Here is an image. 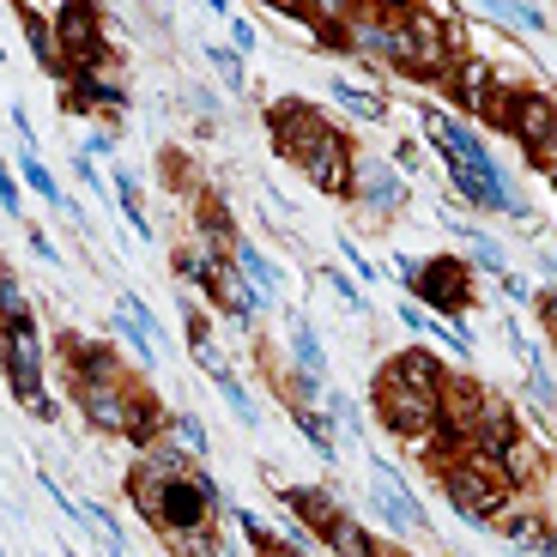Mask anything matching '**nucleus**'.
Masks as SVG:
<instances>
[{"label":"nucleus","mask_w":557,"mask_h":557,"mask_svg":"<svg viewBox=\"0 0 557 557\" xmlns=\"http://www.w3.org/2000/svg\"><path fill=\"white\" fill-rule=\"evenodd\" d=\"M267 127H273L278 158L304 170V176L315 182L321 195H351V139L339 134V127L327 122L321 110H309V103L285 98V103H273Z\"/></svg>","instance_id":"obj_1"},{"label":"nucleus","mask_w":557,"mask_h":557,"mask_svg":"<svg viewBox=\"0 0 557 557\" xmlns=\"http://www.w3.org/2000/svg\"><path fill=\"white\" fill-rule=\"evenodd\" d=\"M127 497L139 503V516L152 521L164 540H182V533H195L212 521L219 491H212V479L195 473V467H158L152 455H139L134 473H127Z\"/></svg>","instance_id":"obj_2"},{"label":"nucleus","mask_w":557,"mask_h":557,"mask_svg":"<svg viewBox=\"0 0 557 557\" xmlns=\"http://www.w3.org/2000/svg\"><path fill=\"white\" fill-rule=\"evenodd\" d=\"M73 400H79L85 424L103 436H127V443H152L158 436V400L146 388H122V376L73 388Z\"/></svg>","instance_id":"obj_3"},{"label":"nucleus","mask_w":557,"mask_h":557,"mask_svg":"<svg viewBox=\"0 0 557 557\" xmlns=\"http://www.w3.org/2000/svg\"><path fill=\"white\" fill-rule=\"evenodd\" d=\"M436 479H443L448 503H455L467 521H479V528H491V521L503 516V503L516 497V485L503 479L497 460H479V455H455Z\"/></svg>","instance_id":"obj_4"},{"label":"nucleus","mask_w":557,"mask_h":557,"mask_svg":"<svg viewBox=\"0 0 557 557\" xmlns=\"http://www.w3.org/2000/svg\"><path fill=\"white\" fill-rule=\"evenodd\" d=\"M285 509H292L297 521H309V540H321L327 552H351V557H382V552H388V545L370 540V533H363L358 521L327 497V491L297 485V491H285Z\"/></svg>","instance_id":"obj_5"},{"label":"nucleus","mask_w":557,"mask_h":557,"mask_svg":"<svg viewBox=\"0 0 557 557\" xmlns=\"http://www.w3.org/2000/svg\"><path fill=\"white\" fill-rule=\"evenodd\" d=\"M55 49H61V67H67V73H103L110 42H103L98 0H61V13H55Z\"/></svg>","instance_id":"obj_6"},{"label":"nucleus","mask_w":557,"mask_h":557,"mask_svg":"<svg viewBox=\"0 0 557 557\" xmlns=\"http://www.w3.org/2000/svg\"><path fill=\"white\" fill-rule=\"evenodd\" d=\"M0 370H7V388L25 400L30 418H55V400L42 394V351H37V327H7V339H0Z\"/></svg>","instance_id":"obj_7"},{"label":"nucleus","mask_w":557,"mask_h":557,"mask_svg":"<svg viewBox=\"0 0 557 557\" xmlns=\"http://www.w3.org/2000/svg\"><path fill=\"white\" fill-rule=\"evenodd\" d=\"M400 285H406V292H418L431 309H443V315L473 309V273H467V261H455V255H431L424 267L406 261L400 267Z\"/></svg>","instance_id":"obj_8"},{"label":"nucleus","mask_w":557,"mask_h":557,"mask_svg":"<svg viewBox=\"0 0 557 557\" xmlns=\"http://www.w3.org/2000/svg\"><path fill=\"white\" fill-rule=\"evenodd\" d=\"M376 418H382V431L388 436L418 443V436L436 424V394L406 388V382H394V376H376Z\"/></svg>","instance_id":"obj_9"},{"label":"nucleus","mask_w":557,"mask_h":557,"mask_svg":"<svg viewBox=\"0 0 557 557\" xmlns=\"http://www.w3.org/2000/svg\"><path fill=\"white\" fill-rule=\"evenodd\" d=\"M503 134L521 139V152H528V170H552V98L545 91H516L509 98V115H503Z\"/></svg>","instance_id":"obj_10"},{"label":"nucleus","mask_w":557,"mask_h":557,"mask_svg":"<svg viewBox=\"0 0 557 557\" xmlns=\"http://www.w3.org/2000/svg\"><path fill=\"white\" fill-rule=\"evenodd\" d=\"M448 182H455V195H460V200H473L479 212H516V200L503 195L497 164H491L485 152H473V158H448Z\"/></svg>","instance_id":"obj_11"},{"label":"nucleus","mask_w":557,"mask_h":557,"mask_svg":"<svg viewBox=\"0 0 557 557\" xmlns=\"http://www.w3.org/2000/svg\"><path fill=\"white\" fill-rule=\"evenodd\" d=\"M351 195H358V207H363V212L388 219V212H400L406 182H400V170L382 164V158H351Z\"/></svg>","instance_id":"obj_12"},{"label":"nucleus","mask_w":557,"mask_h":557,"mask_svg":"<svg viewBox=\"0 0 557 557\" xmlns=\"http://www.w3.org/2000/svg\"><path fill=\"white\" fill-rule=\"evenodd\" d=\"M55 358L67 370V388H91V382H115L122 363H115V346H91L79 334H61L55 339Z\"/></svg>","instance_id":"obj_13"},{"label":"nucleus","mask_w":557,"mask_h":557,"mask_svg":"<svg viewBox=\"0 0 557 557\" xmlns=\"http://www.w3.org/2000/svg\"><path fill=\"white\" fill-rule=\"evenodd\" d=\"M200 285H207L212 297L224 304V315L231 321H255V309H261V297H255V285L237 273V267H224V261H200Z\"/></svg>","instance_id":"obj_14"},{"label":"nucleus","mask_w":557,"mask_h":557,"mask_svg":"<svg viewBox=\"0 0 557 557\" xmlns=\"http://www.w3.org/2000/svg\"><path fill=\"white\" fill-rule=\"evenodd\" d=\"M61 110H67V115H98V122H110V115H122V91H115V85H103L98 73H73V85L61 91Z\"/></svg>","instance_id":"obj_15"},{"label":"nucleus","mask_w":557,"mask_h":557,"mask_svg":"<svg viewBox=\"0 0 557 557\" xmlns=\"http://www.w3.org/2000/svg\"><path fill=\"white\" fill-rule=\"evenodd\" d=\"M436 79H443V91L460 103V110L479 115V103H485V91H491L497 73H491V61H455V73H436Z\"/></svg>","instance_id":"obj_16"},{"label":"nucleus","mask_w":557,"mask_h":557,"mask_svg":"<svg viewBox=\"0 0 557 557\" xmlns=\"http://www.w3.org/2000/svg\"><path fill=\"white\" fill-rule=\"evenodd\" d=\"M382 376L406 382V388L436 394V388H443V376H448V370H443V358H436V351H424V346H418V351H400V358H394L388 370H382Z\"/></svg>","instance_id":"obj_17"},{"label":"nucleus","mask_w":557,"mask_h":557,"mask_svg":"<svg viewBox=\"0 0 557 557\" xmlns=\"http://www.w3.org/2000/svg\"><path fill=\"white\" fill-rule=\"evenodd\" d=\"M382 509V516L394 521V528H424V509L412 503V491L400 485V479L388 473V467H376V497H370Z\"/></svg>","instance_id":"obj_18"},{"label":"nucleus","mask_w":557,"mask_h":557,"mask_svg":"<svg viewBox=\"0 0 557 557\" xmlns=\"http://www.w3.org/2000/svg\"><path fill=\"white\" fill-rule=\"evenodd\" d=\"M13 13H18V25H25V37H30V49H37V61H42V73H67L61 67V49H55V30L42 25V13L30 7V0H13Z\"/></svg>","instance_id":"obj_19"},{"label":"nucleus","mask_w":557,"mask_h":557,"mask_svg":"<svg viewBox=\"0 0 557 557\" xmlns=\"http://www.w3.org/2000/svg\"><path fill=\"white\" fill-rule=\"evenodd\" d=\"M195 231H200L207 243H224V249L237 243V224H231V207H224L219 195H195Z\"/></svg>","instance_id":"obj_20"},{"label":"nucleus","mask_w":557,"mask_h":557,"mask_svg":"<svg viewBox=\"0 0 557 557\" xmlns=\"http://www.w3.org/2000/svg\"><path fill=\"white\" fill-rule=\"evenodd\" d=\"M231 255H237V273L249 278V285H261V297H273V292H278V267L267 261V255L255 249V243H243V237H237V243H231Z\"/></svg>","instance_id":"obj_21"},{"label":"nucleus","mask_w":557,"mask_h":557,"mask_svg":"<svg viewBox=\"0 0 557 557\" xmlns=\"http://www.w3.org/2000/svg\"><path fill=\"white\" fill-rule=\"evenodd\" d=\"M503 540L528 545V552H552V528H545V516H497Z\"/></svg>","instance_id":"obj_22"},{"label":"nucleus","mask_w":557,"mask_h":557,"mask_svg":"<svg viewBox=\"0 0 557 557\" xmlns=\"http://www.w3.org/2000/svg\"><path fill=\"white\" fill-rule=\"evenodd\" d=\"M7 327H30L25 292L13 285V273H0V334H7Z\"/></svg>","instance_id":"obj_23"},{"label":"nucleus","mask_w":557,"mask_h":557,"mask_svg":"<svg viewBox=\"0 0 557 557\" xmlns=\"http://www.w3.org/2000/svg\"><path fill=\"white\" fill-rule=\"evenodd\" d=\"M292 346H297V370H309V376H321V370H327V358H321V339L309 334L304 321L292 327Z\"/></svg>","instance_id":"obj_24"},{"label":"nucleus","mask_w":557,"mask_h":557,"mask_svg":"<svg viewBox=\"0 0 557 557\" xmlns=\"http://www.w3.org/2000/svg\"><path fill=\"white\" fill-rule=\"evenodd\" d=\"M334 98L346 103V110H358L363 122H382V98H370V91H358L351 79H334Z\"/></svg>","instance_id":"obj_25"},{"label":"nucleus","mask_w":557,"mask_h":557,"mask_svg":"<svg viewBox=\"0 0 557 557\" xmlns=\"http://www.w3.org/2000/svg\"><path fill=\"white\" fill-rule=\"evenodd\" d=\"M292 418H297V431H304L309 443H315V455H321V460H334V436L321 431V418H315V412H304V406H292Z\"/></svg>","instance_id":"obj_26"},{"label":"nucleus","mask_w":557,"mask_h":557,"mask_svg":"<svg viewBox=\"0 0 557 557\" xmlns=\"http://www.w3.org/2000/svg\"><path fill=\"white\" fill-rule=\"evenodd\" d=\"M491 13L509 18V25H521V30H545V18L533 13V7H521V0H491Z\"/></svg>","instance_id":"obj_27"},{"label":"nucleus","mask_w":557,"mask_h":557,"mask_svg":"<svg viewBox=\"0 0 557 557\" xmlns=\"http://www.w3.org/2000/svg\"><path fill=\"white\" fill-rule=\"evenodd\" d=\"M18 164H25V182H30V188H37L42 200H55V207H61V188H55V176H49V170L37 164V152H25Z\"/></svg>","instance_id":"obj_28"},{"label":"nucleus","mask_w":557,"mask_h":557,"mask_svg":"<svg viewBox=\"0 0 557 557\" xmlns=\"http://www.w3.org/2000/svg\"><path fill=\"white\" fill-rule=\"evenodd\" d=\"M243 533H249V545H255V552H292V545L278 540L273 528H261V516H243Z\"/></svg>","instance_id":"obj_29"},{"label":"nucleus","mask_w":557,"mask_h":557,"mask_svg":"<svg viewBox=\"0 0 557 557\" xmlns=\"http://www.w3.org/2000/svg\"><path fill=\"white\" fill-rule=\"evenodd\" d=\"M212 67H219V79H224V85H243V61H237V49H212Z\"/></svg>","instance_id":"obj_30"},{"label":"nucleus","mask_w":557,"mask_h":557,"mask_svg":"<svg viewBox=\"0 0 557 557\" xmlns=\"http://www.w3.org/2000/svg\"><path fill=\"white\" fill-rule=\"evenodd\" d=\"M176 436H182V448H188V455H207V436H200L195 418H176Z\"/></svg>","instance_id":"obj_31"},{"label":"nucleus","mask_w":557,"mask_h":557,"mask_svg":"<svg viewBox=\"0 0 557 557\" xmlns=\"http://www.w3.org/2000/svg\"><path fill=\"white\" fill-rule=\"evenodd\" d=\"M0 212H18V188H13V176H7V164H0Z\"/></svg>","instance_id":"obj_32"},{"label":"nucleus","mask_w":557,"mask_h":557,"mask_svg":"<svg viewBox=\"0 0 557 557\" xmlns=\"http://www.w3.org/2000/svg\"><path fill=\"white\" fill-rule=\"evenodd\" d=\"M267 7H278L285 18H309V0H267Z\"/></svg>","instance_id":"obj_33"},{"label":"nucleus","mask_w":557,"mask_h":557,"mask_svg":"<svg viewBox=\"0 0 557 557\" xmlns=\"http://www.w3.org/2000/svg\"><path fill=\"white\" fill-rule=\"evenodd\" d=\"M533 309H540V321H545V327L557 321V297H552V292H540V304H533Z\"/></svg>","instance_id":"obj_34"}]
</instances>
